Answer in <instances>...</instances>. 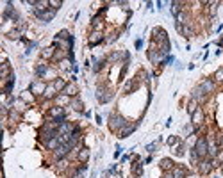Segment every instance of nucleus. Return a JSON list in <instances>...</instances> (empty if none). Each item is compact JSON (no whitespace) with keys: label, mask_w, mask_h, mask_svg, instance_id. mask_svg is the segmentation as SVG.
<instances>
[{"label":"nucleus","mask_w":223,"mask_h":178,"mask_svg":"<svg viewBox=\"0 0 223 178\" xmlns=\"http://www.w3.org/2000/svg\"><path fill=\"white\" fill-rule=\"evenodd\" d=\"M125 125H127V121H125V118H122L120 114H112L111 119H109V128H111L112 132H116V130H122Z\"/></svg>","instance_id":"obj_1"},{"label":"nucleus","mask_w":223,"mask_h":178,"mask_svg":"<svg viewBox=\"0 0 223 178\" xmlns=\"http://www.w3.org/2000/svg\"><path fill=\"white\" fill-rule=\"evenodd\" d=\"M193 150L196 151V155L200 157V159H204V157L207 155V150H209V144H207V139L205 137H200V139L196 141V144Z\"/></svg>","instance_id":"obj_2"},{"label":"nucleus","mask_w":223,"mask_h":178,"mask_svg":"<svg viewBox=\"0 0 223 178\" xmlns=\"http://www.w3.org/2000/svg\"><path fill=\"white\" fill-rule=\"evenodd\" d=\"M56 13H57L56 9H52L50 7V9H46V11H43V13H36V16H38L41 22H50L52 18L56 16Z\"/></svg>","instance_id":"obj_3"},{"label":"nucleus","mask_w":223,"mask_h":178,"mask_svg":"<svg viewBox=\"0 0 223 178\" xmlns=\"http://www.w3.org/2000/svg\"><path fill=\"white\" fill-rule=\"evenodd\" d=\"M72 148H73L72 144H61V146H59V148L56 150V157H57V159H63V157L66 155L68 151L72 150Z\"/></svg>","instance_id":"obj_4"},{"label":"nucleus","mask_w":223,"mask_h":178,"mask_svg":"<svg viewBox=\"0 0 223 178\" xmlns=\"http://www.w3.org/2000/svg\"><path fill=\"white\" fill-rule=\"evenodd\" d=\"M73 130H75V127H73L72 123H68V121H64L61 125V127H59V130H57V134H59V135H61V134H72Z\"/></svg>","instance_id":"obj_5"},{"label":"nucleus","mask_w":223,"mask_h":178,"mask_svg":"<svg viewBox=\"0 0 223 178\" xmlns=\"http://www.w3.org/2000/svg\"><path fill=\"white\" fill-rule=\"evenodd\" d=\"M136 127H138L136 123H134V125H125V127L120 130V137H128V135H130V134L136 130Z\"/></svg>","instance_id":"obj_6"},{"label":"nucleus","mask_w":223,"mask_h":178,"mask_svg":"<svg viewBox=\"0 0 223 178\" xmlns=\"http://www.w3.org/2000/svg\"><path fill=\"white\" fill-rule=\"evenodd\" d=\"M63 95H66V96H75L77 95V86L75 84H66V87L63 89Z\"/></svg>","instance_id":"obj_7"},{"label":"nucleus","mask_w":223,"mask_h":178,"mask_svg":"<svg viewBox=\"0 0 223 178\" xmlns=\"http://www.w3.org/2000/svg\"><path fill=\"white\" fill-rule=\"evenodd\" d=\"M193 100H196V102H202V100H205V93H204V89L198 86V87H195V91H193Z\"/></svg>","instance_id":"obj_8"},{"label":"nucleus","mask_w":223,"mask_h":178,"mask_svg":"<svg viewBox=\"0 0 223 178\" xmlns=\"http://www.w3.org/2000/svg\"><path fill=\"white\" fill-rule=\"evenodd\" d=\"M45 89H46V87H43V84L39 82V80H36V82H32V84H30V91H32L34 95H39V93H45Z\"/></svg>","instance_id":"obj_9"},{"label":"nucleus","mask_w":223,"mask_h":178,"mask_svg":"<svg viewBox=\"0 0 223 178\" xmlns=\"http://www.w3.org/2000/svg\"><path fill=\"white\" fill-rule=\"evenodd\" d=\"M202 121H204V112H202V109H196L195 114H193V125H195V127H198Z\"/></svg>","instance_id":"obj_10"},{"label":"nucleus","mask_w":223,"mask_h":178,"mask_svg":"<svg viewBox=\"0 0 223 178\" xmlns=\"http://www.w3.org/2000/svg\"><path fill=\"white\" fill-rule=\"evenodd\" d=\"M212 166H214V160H204V162L200 164V171L205 175V173H209V171L212 169Z\"/></svg>","instance_id":"obj_11"},{"label":"nucleus","mask_w":223,"mask_h":178,"mask_svg":"<svg viewBox=\"0 0 223 178\" xmlns=\"http://www.w3.org/2000/svg\"><path fill=\"white\" fill-rule=\"evenodd\" d=\"M56 86H54V84H48V86H46V89H45V98H54V96H56Z\"/></svg>","instance_id":"obj_12"},{"label":"nucleus","mask_w":223,"mask_h":178,"mask_svg":"<svg viewBox=\"0 0 223 178\" xmlns=\"http://www.w3.org/2000/svg\"><path fill=\"white\" fill-rule=\"evenodd\" d=\"M171 175H173V178H186V169H182V167H173Z\"/></svg>","instance_id":"obj_13"},{"label":"nucleus","mask_w":223,"mask_h":178,"mask_svg":"<svg viewBox=\"0 0 223 178\" xmlns=\"http://www.w3.org/2000/svg\"><path fill=\"white\" fill-rule=\"evenodd\" d=\"M70 105L73 107V111H77V112H82L84 109H82V102L79 100V98H73L72 102H70Z\"/></svg>","instance_id":"obj_14"},{"label":"nucleus","mask_w":223,"mask_h":178,"mask_svg":"<svg viewBox=\"0 0 223 178\" xmlns=\"http://www.w3.org/2000/svg\"><path fill=\"white\" fill-rule=\"evenodd\" d=\"M200 87L204 89V93H205V95H207V93H211L212 89H214V82H212V80H205V82L202 84Z\"/></svg>","instance_id":"obj_15"},{"label":"nucleus","mask_w":223,"mask_h":178,"mask_svg":"<svg viewBox=\"0 0 223 178\" xmlns=\"http://www.w3.org/2000/svg\"><path fill=\"white\" fill-rule=\"evenodd\" d=\"M100 41H102V34H100V32L91 34V38H89V45H91V46H95V45L100 43Z\"/></svg>","instance_id":"obj_16"},{"label":"nucleus","mask_w":223,"mask_h":178,"mask_svg":"<svg viewBox=\"0 0 223 178\" xmlns=\"http://www.w3.org/2000/svg\"><path fill=\"white\" fill-rule=\"evenodd\" d=\"M9 73H11V68H9L7 62H4V64H2V73H0V77L6 80V78H9Z\"/></svg>","instance_id":"obj_17"},{"label":"nucleus","mask_w":223,"mask_h":178,"mask_svg":"<svg viewBox=\"0 0 223 178\" xmlns=\"http://www.w3.org/2000/svg\"><path fill=\"white\" fill-rule=\"evenodd\" d=\"M161 167L164 169V171H168V169H173V162L170 160V159H162V160H161Z\"/></svg>","instance_id":"obj_18"},{"label":"nucleus","mask_w":223,"mask_h":178,"mask_svg":"<svg viewBox=\"0 0 223 178\" xmlns=\"http://www.w3.org/2000/svg\"><path fill=\"white\" fill-rule=\"evenodd\" d=\"M148 57H150V61L154 62V64H157V62L161 61V54H155L154 50H150V52H148Z\"/></svg>","instance_id":"obj_19"},{"label":"nucleus","mask_w":223,"mask_h":178,"mask_svg":"<svg viewBox=\"0 0 223 178\" xmlns=\"http://www.w3.org/2000/svg\"><path fill=\"white\" fill-rule=\"evenodd\" d=\"M88 159H89V150H86V148H84V150L79 151V160H80V162H86Z\"/></svg>","instance_id":"obj_20"},{"label":"nucleus","mask_w":223,"mask_h":178,"mask_svg":"<svg viewBox=\"0 0 223 178\" xmlns=\"http://www.w3.org/2000/svg\"><path fill=\"white\" fill-rule=\"evenodd\" d=\"M196 109H198V102H196V100H191V102H189V105H188V112H189L191 116H193Z\"/></svg>","instance_id":"obj_21"},{"label":"nucleus","mask_w":223,"mask_h":178,"mask_svg":"<svg viewBox=\"0 0 223 178\" xmlns=\"http://www.w3.org/2000/svg\"><path fill=\"white\" fill-rule=\"evenodd\" d=\"M54 86H56V89H57V91H63V89L66 87V82H64L63 78H57L56 82H54Z\"/></svg>","instance_id":"obj_22"},{"label":"nucleus","mask_w":223,"mask_h":178,"mask_svg":"<svg viewBox=\"0 0 223 178\" xmlns=\"http://www.w3.org/2000/svg\"><path fill=\"white\" fill-rule=\"evenodd\" d=\"M46 71H48V66H46V64H39V66H38V70H36V73H38V77L45 75Z\"/></svg>","instance_id":"obj_23"},{"label":"nucleus","mask_w":223,"mask_h":178,"mask_svg":"<svg viewBox=\"0 0 223 178\" xmlns=\"http://www.w3.org/2000/svg\"><path fill=\"white\" fill-rule=\"evenodd\" d=\"M68 102H72L70 100V96H66V95L57 96V103H59V105H64V103H68Z\"/></svg>","instance_id":"obj_24"},{"label":"nucleus","mask_w":223,"mask_h":178,"mask_svg":"<svg viewBox=\"0 0 223 178\" xmlns=\"http://www.w3.org/2000/svg\"><path fill=\"white\" fill-rule=\"evenodd\" d=\"M48 4H50V7H52V9H56V11L63 6V2H61V0H50Z\"/></svg>","instance_id":"obj_25"},{"label":"nucleus","mask_w":223,"mask_h":178,"mask_svg":"<svg viewBox=\"0 0 223 178\" xmlns=\"http://www.w3.org/2000/svg\"><path fill=\"white\" fill-rule=\"evenodd\" d=\"M13 84H14V77H9V80L6 82V93H11Z\"/></svg>","instance_id":"obj_26"},{"label":"nucleus","mask_w":223,"mask_h":178,"mask_svg":"<svg viewBox=\"0 0 223 178\" xmlns=\"http://www.w3.org/2000/svg\"><path fill=\"white\" fill-rule=\"evenodd\" d=\"M178 6H180V2H173V4H171V14H173V16H177L178 13H180V11H178Z\"/></svg>","instance_id":"obj_27"},{"label":"nucleus","mask_w":223,"mask_h":178,"mask_svg":"<svg viewBox=\"0 0 223 178\" xmlns=\"http://www.w3.org/2000/svg\"><path fill=\"white\" fill-rule=\"evenodd\" d=\"M207 155H211V157H216V155H218L216 144H211V146H209V150H207Z\"/></svg>","instance_id":"obj_28"},{"label":"nucleus","mask_w":223,"mask_h":178,"mask_svg":"<svg viewBox=\"0 0 223 178\" xmlns=\"http://www.w3.org/2000/svg\"><path fill=\"white\" fill-rule=\"evenodd\" d=\"M56 38H57V39H70V38H72V36L68 34V30H61V32L57 34Z\"/></svg>","instance_id":"obj_29"},{"label":"nucleus","mask_w":223,"mask_h":178,"mask_svg":"<svg viewBox=\"0 0 223 178\" xmlns=\"http://www.w3.org/2000/svg\"><path fill=\"white\" fill-rule=\"evenodd\" d=\"M141 173H143V164H136V166H134V175L139 176Z\"/></svg>","instance_id":"obj_30"},{"label":"nucleus","mask_w":223,"mask_h":178,"mask_svg":"<svg viewBox=\"0 0 223 178\" xmlns=\"http://www.w3.org/2000/svg\"><path fill=\"white\" fill-rule=\"evenodd\" d=\"M52 55H54V48H46V50H43V57H45V59H50Z\"/></svg>","instance_id":"obj_31"},{"label":"nucleus","mask_w":223,"mask_h":178,"mask_svg":"<svg viewBox=\"0 0 223 178\" xmlns=\"http://www.w3.org/2000/svg\"><path fill=\"white\" fill-rule=\"evenodd\" d=\"M214 78H216V80H220V82H221V80H223V68H220V70H218V71H216V75H214Z\"/></svg>","instance_id":"obj_32"},{"label":"nucleus","mask_w":223,"mask_h":178,"mask_svg":"<svg viewBox=\"0 0 223 178\" xmlns=\"http://www.w3.org/2000/svg\"><path fill=\"white\" fill-rule=\"evenodd\" d=\"M216 162H220V164H223V151H220L216 155Z\"/></svg>","instance_id":"obj_33"},{"label":"nucleus","mask_w":223,"mask_h":178,"mask_svg":"<svg viewBox=\"0 0 223 178\" xmlns=\"http://www.w3.org/2000/svg\"><path fill=\"white\" fill-rule=\"evenodd\" d=\"M177 143H178L177 137H170V139H168V144H170V146H171V144H177Z\"/></svg>","instance_id":"obj_34"},{"label":"nucleus","mask_w":223,"mask_h":178,"mask_svg":"<svg viewBox=\"0 0 223 178\" xmlns=\"http://www.w3.org/2000/svg\"><path fill=\"white\" fill-rule=\"evenodd\" d=\"M18 36H20V32H18V30H13V32L9 34V38H11V39H16Z\"/></svg>","instance_id":"obj_35"},{"label":"nucleus","mask_w":223,"mask_h":178,"mask_svg":"<svg viewBox=\"0 0 223 178\" xmlns=\"http://www.w3.org/2000/svg\"><path fill=\"white\" fill-rule=\"evenodd\" d=\"M61 68H63V70H68V61H63L61 62Z\"/></svg>","instance_id":"obj_36"},{"label":"nucleus","mask_w":223,"mask_h":178,"mask_svg":"<svg viewBox=\"0 0 223 178\" xmlns=\"http://www.w3.org/2000/svg\"><path fill=\"white\" fill-rule=\"evenodd\" d=\"M155 144H157V143H152V144L148 146V151H150V153H152V151H154V148H155Z\"/></svg>","instance_id":"obj_37"},{"label":"nucleus","mask_w":223,"mask_h":178,"mask_svg":"<svg viewBox=\"0 0 223 178\" xmlns=\"http://www.w3.org/2000/svg\"><path fill=\"white\" fill-rule=\"evenodd\" d=\"M72 178H82V176H80V175H75V176H72Z\"/></svg>","instance_id":"obj_38"},{"label":"nucleus","mask_w":223,"mask_h":178,"mask_svg":"<svg viewBox=\"0 0 223 178\" xmlns=\"http://www.w3.org/2000/svg\"><path fill=\"white\" fill-rule=\"evenodd\" d=\"M221 148H223V139H221Z\"/></svg>","instance_id":"obj_39"}]
</instances>
